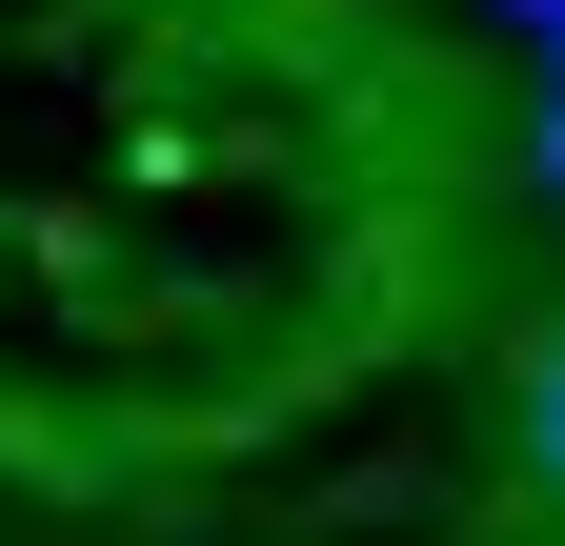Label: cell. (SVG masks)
I'll return each instance as SVG.
<instances>
[{"label":"cell","instance_id":"2","mask_svg":"<svg viewBox=\"0 0 565 546\" xmlns=\"http://www.w3.org/2000/svg\"><path fill=\"white\" fill-rule=\"evenodd\" d=\"M525 162H545V202H565V41H545V122H525Z\"/></svg>","mask_w":565,"mask_h":546},{"label":"cell","instance_id":"1","mask_svg":"<svg viewBox=\"0 0 565 546\" xmlns=\"http://www.w3.org/2000/svg\"><path fill=\"white\" fill-rule=\"evenodd\" d=\"M505 486L565 526V324H525V345H505Z\"/></svg>","mask_w":565,"mask_h":546},{"label":"cell","instance_id":"3","mask_svg":"<svg viewBox=\"0 0 565 546\" xmlns=\"http://www.w3.org/2000/svg\"><path fill=\"white\" fill-rule=\"evenodd\" d=\"M505 21H525V41H565V0H505Z\"/></svg>","mask_w":565,"mask_h":546}]
</instances>
